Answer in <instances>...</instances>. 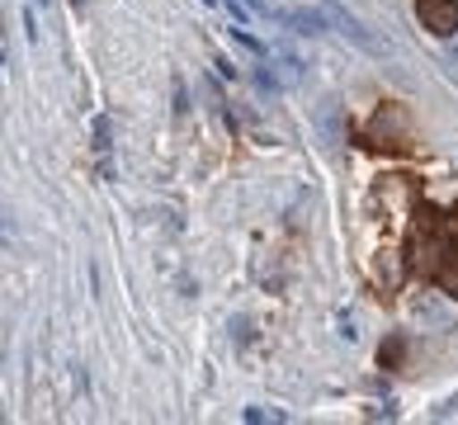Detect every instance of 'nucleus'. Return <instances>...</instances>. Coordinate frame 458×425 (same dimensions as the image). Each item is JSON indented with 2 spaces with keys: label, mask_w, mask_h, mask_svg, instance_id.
<instances>
[{
  "label": "nucleus",
  "mask_w": 458,
  "mask_h": 425,
  "mask_svg": "<svg viewBox=\"0 0 458 425\" xmlns=\"http://www.w3.org/2000/svg\"><path fill=\"white\" fill-rule=\"evenodd\" d=\"M416 20L435 38H454L458 33V0H416Z\"/></svg>",
  "instance_id": "obj_2"
},
{
  "label": "nucleus",
  "mask_w": 458,
  "mask_h": 425,
  "mask_svg": "<svg viewBox=\"0 0 458 425\" xmlns=\"http://www.w3.org/2000/svg\"><path fill=\"white\" fill-rule=\"evenodd\" d=\"M279 20H284L288 29H298V33H321V29H331L327 10H312V5H293V10H279Z\"/></svg>",
  "instance_id": "obj_3"
},
{
  "label": "nucleus",
  "mask_w": 458,
  "mask_h": 425,
  "mask_svg": "<svg viewBox=\"0 0 458 425\" xmlns=\"http://www.w3.org/2000/svg\"><path fill=\"white\" fill-rule=\"evenodd\" d=\"M317 138H321V147H327V151H335V147L345 142V123H341V109H335V105H321L317 109Z\"/></svg>",
  "instance_id": "obj_4"
},
{
  "label": "nucleus",
  "mask_w": 458,
  "mask_h": 425,
  "mask_svg": "<svg viewBox=\"0 0 458 425\" xmlns=\"http://www.w3.org/2000/svg\"><path fill=\"white\" fill-rule=\"evenodd\" d=\"M321 10H327L331 29L341 33V38H345L350 47H360L364 57H387V43H383L378 33H373V29L364 24V20H354V14H350L345 5H335V0H327V5H321Z\"/></svg>",
  "instance_id": "obj_1"
},
{
  "label": "nucleus",
  "mask_w": 458,
  "mask_h": 425,
  "mask_svg": "<svg viewBox=\"0 0 458 425\" xmlns=\"http://www.w3.org/2000/svg\"><path fill=\"white\" fill-rule=\"evenodd\" d=\"M246 421H284V412H265V406H250Z\"/></svg>",
  "instance_id": "obj_5"
}]
</instances>
